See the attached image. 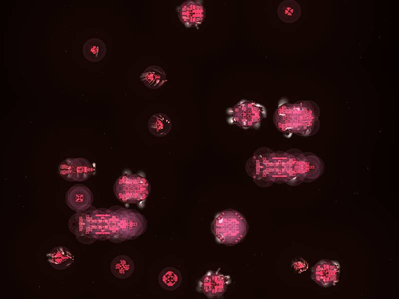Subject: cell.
Here are the masks:
<instances>
[{
  "label": "cell",
  "mask_w": 399,
  "mask_h": 299,
  "mask_svg": "<svg viewBox=\"0 0 399 299\" xmlns=\"http://www.w3.org/2000/svg\"><path fill=\"white\" fill-rule=\"evenodd\" d=\"M113 189L116 196L122 202L136 203L147 198L150 186L145 177L132 174L120 176L115 182Z\"/></svg>",
  "instance_id": "obj_4"
},
{
  "label": "cell",
  "mask_w": 399,
  "mask_h": 299,
  "mask_svg": "<svg viewBox=\"0 0 399 299\" xmlns=\"http://www.w3.org/2000/svg\"><path fill=\"white\" fill-rule=\"evenodd\" d=\"M247 228L244 217L234 210H226L218 213L211 225V230L216 240L227 245L239 243L246 235Z\"/></svg>",
  "instance_id": "obj_3"
},
{
  "label": "cell",
  "mask_w": 399,
  "mask_h": 299,
  "mask_svg": "<svg viewBox=\"0 0 399 299\" xmlns=\"http://www.w3.org/2000/svg\"><path fill=\"white\" fill-rule=\"evenodd\" d=\"M140 78L147 87L151 89L161 88L167 81L164 69L157 65L147 67L141 74Z\"/></svg>",
  "instance_id": "obj_12"
},
{
  "label": "cell",
  "mask_w": 399,
  "mask_h": 299,
  "mask_svg": "<svg viewBox=\"0 0 399 299\" xmlns=\"http://www.w3.org/2000/svg\"><path fill=\"white\" fill-rule=\"evenodd\" d=\"M93 196L90 189L85 185L76 184L66 192L65 201L69 207L79 213L89 209L92 203Z\"/></svg>",
  "instance_id": "obj_10"
},
{
  "label": "cell",
  "mask_w": 399,
  "mask_h": 299,
  "mask_svg": "<svg viewBox=\"0 0 399 299\" xmlns=\"http://www.w3.org/2000/svg\"><path fill=\"white\" fill-rule=\"evenodd\" d=\"M301 14L300 4L294 0H285L278 6L277 14L283 22L291 23L296 21Z\"/></svg>",
  "instance_id": "obj_17"
},
{
  "label": "cell",
  "mask_w": 399,
  "mask_h": 299,
  "mask_svg": "<svg viewBox=\"0 0 399 299\" xmlns=\"http://www.w3.org/2000/svg\"><path fill=\"white\" fill-rule=\"evenodd\" d=\"M46 256L50 265L54 269L59 270L69 268L74 260L71 251L62 246L54 247Z\"/></svg>",
  "instance_id": "obj_11"
},
{
  "label": "cell",
  "mask_w": 399,
  "mask_h": 299,
  "mask_svg": "<svg viewBox=\"0 0 399 299\" xmlns=\"http://www.w3.org/2000/svg\"><path fill=\"white\" fill-rule=\"evenodd\" d=\"M230 276L217 271L207 272L199 281L197 290L210 299L219 298L226 292L230 283Z\"/></svg>",
  "instance_id": "obj_7"
},
{
  "label": "cell",
  "mask_w": 399,
  "mask_h": 299,
  "mask_svg": "<svg viewBox=\"0 0 399 299\" xmlns=\"http://www.w3.org/2000/svg\"><path fill=\"white\" fill-rule=\"evenodd\" d=\"M172 123L165 114L156 113L151 117L148 122L150 132L157 137H164L170 132Z\"/></svg>",
  "instance_id": "obj_13"
},
{
  "label": "cell",
  "mask_w": 399,
  "mask_h": 299,
  "mask_svg": "<svg viewBox=\"0 0 399 299\" xmlns=\"http://www.w3.org/2000/svg\"><path fill=\"white\" fill-rule=\"evenodd\" d=\"M135 269L133 261L126 255L115 257L111 263L112 274L119 279H126L132 275Z\"/></svg>",
  "instance_id": "obj_16"
},
{
  "label": "cell",
  "mask_w": 399,
  "mask_h": 299,
  "mask_svg": "<svg viewBox=\"0 0 399 299\" xmlns=\"http://www.w3.org/2000/svg\"><path fill=\"white\" fill-rule=\"evenodd\" d=\"M340 272V264L337 261L323 260L313 267L311 278L319 286L328 287L336 285Z\"/></svg>",
  "instance_id": "obj_9"
},
{
  "label": "cell",
  "mask_w": 399,
  "mask_h": 299,
  "mask_svg": "<svg viewBox=\"0 0 399 299\" xmlns=\"http://www.w3.org/2000/svg\"><path fill=\"white\" fill-rule=\"evenodd\" d=\"M94 170L92 164L82 157H69L59 164V175L68 181H83L89 178Z\"/></svg>",
  "instance_id": "obj_6"
},
{
  "label": "cell",
  "mask_w": 399,
  "mask_h": 299,
  "mask_svg": "<svg viewBox=\"0 0 399 299\" xmlns=\"http://www.w3.org/2000/svg\"><path fill=\"white\" fill-rule=\"evenodd\" d=\"M316 113L312 105L306 101L284 103L276 109L273 116L274 123L282 133L311 135L316 133L319 127Z\"/></svg>",
  "instance_id": "obj_2"
},
{
  "label": "cell",
  "mask_w": 399,
  "mask_h": 299,
  "mask_svg": "<svg viewBox=\"0 0 399 299\" xmlns=\"http://www.w3.org/2000/svg\"><path fill=\"white\" fill-rule=\"evenodd\" d=\"M180 20L186 27H197L202 23L205 10L202 0H188L176 8Z\"/></svg>",
  "instance_id": "obj_8"
},
{
  "label": "cell",
  "mask_w": 399,
  "mask_h": 299,
  "mask_svg": "<svg viewBox=\"0 0 399 299\" xmlns=\"http://www.w3.org/2000/svg\"><path fill=\"white\" fill-rule=\"evenodd\" d=\"M84 57L91 62L101 61L106 53V47L105 43L101 39L92 38L84 44L82 48Z\"/></svg>",
  "instance_id": "obj_15"
},
{
  "label": "cell",
  "mask_w": 399,
  "mask_h": 299,
  "mask_svg": "<svg viewBox=\"0 0 399 299\" xmlns=\"http://www.w3.org/2000/svg\"><path fill=\"white\" fill-rule=\"evenodd\" d=\"M232 114V121L235 125L243 129H248L261 121L264 116V110L257 103L244 101L233 107Z\"/></svg>",
  "instance_id": "obj_5"
},
{
  "label": "cell",
  "mask_w": 399,
  "mask_h": 299,
  "mask_svg": "<svg viewBox=\"0 0 399 299\" xmlns=\"http://www.w3.org/2000/svg\"><path fill=\"white\" fill-rule=\"evenodd\" d=\"M158 281L161 287L167 291L177 289L182 282L181 272L174 267H167L159 273Z\"/></svg>",
  "instance_id": "obj_14"
},
{
  "label": "cell",
  "mask_w": 399,
  "mask_h": 299,
  "mask_svg": "<svg viewBox=\"0 0 399 299\" xmlns=\"http://www.w3.org/2000/svg\"><path fill=\"white\" fill-rule=\"evenodd\" d=\"M254 158V178L258 181L281 182L305 181L308 172V162L303 154H278L272 157L270 154H259Z\"/></svg>",
  "instance_id": "obj_1"
}]
</instances>
